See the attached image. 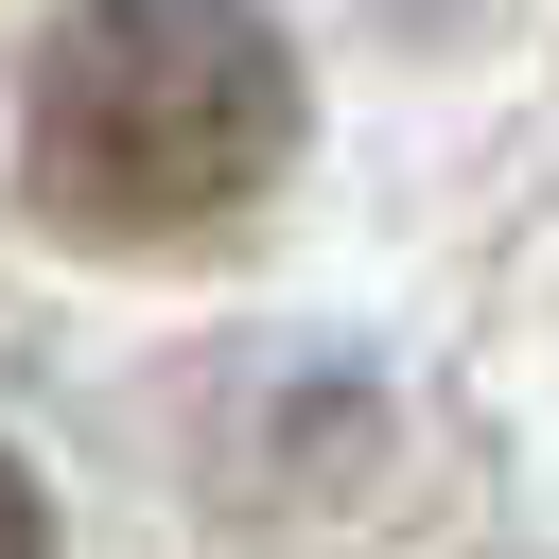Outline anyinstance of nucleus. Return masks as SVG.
<instances>
[{
	"label": "nucleus",
	"mask_w": 559,
	"mask_h": 559,
	"mask_svg": "<svg viewBox=\"0 0 559 559\" xmlns=\"http://www.w3.org/2000/svg\"><path fill=\"white\" fill-rule=\"evenodd\" d=\"M297 157V52L245 0H70L17 87V175L70 245H192Z\"/></svg>",
	"instance_id": "obj_1"
},
{
	"label": "nucleus",
	"mask_w": 559,
	"mask_h": 559,
	"mask_svg": "<svg viewBox=\"0 0 559 559\" xmlns=\"http://www.w3.org/2000/svg\"><path fill=\"white\" fill-rule=\"evenodd\" d=\"M0 559H52V507H35V472L0 454Z\"/></svg>",
	"instance_id": "obj_2"
}]
</instances>
